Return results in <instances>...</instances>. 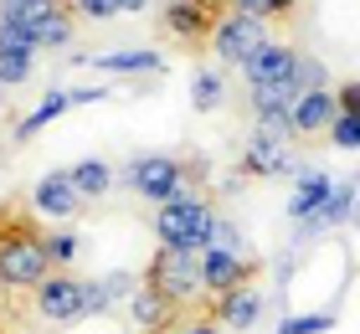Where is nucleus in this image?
<instances>
[{"label": "nucleus", "instance_id": "nucleus-22", "mask_svg": "<svg viewBox=\"0 0 360 334\" xmlns=\"http://www.w3.org/2000/svg\"><path fill=\"white\" fill-rule=\"evenodd\" d=\"M68 11L77 21H113V15H124L129 6L124 0H68Z\"/></svg>", "mask_w": 360, "mask_h": 334}, {"label": "nucleus", "instance_id": "nucleus-9", "mask_svg": "<svg viewBox=\"0 0 360 334\" xmlns=\"http://www.w3.org/2000/svg\"><path fill=\"white\" fill-rule=\"evenodd\" d=\"M191 309H180L170 293H160L155 283H139L134 293H129V319H134V329L144 334H165L175 319H186Z\"/></svg>", "mask_w": 360, "mask_h": 334}, {"label": "nucleus", "instance_id": "nucleus-28", "mask_svg": "<svg viewBox=\"0 0 360 334\" xmlns=\"http://www.w3.org/2000/svg\"><path fill=\"white\" fill-rule=\"evenodd\" d=\"M340 98V113H360V82H345V88H335Z\"/></svg>", "mask_w": 360, "mask_h": 334}, {"label": "nucleus", "instance_id": "nucleus-18", "mask_svg": "<svg viewBox=\"0 0 360 334\" xmlns=\"http://www.w3.org/2000/svg\"><path fill=\"white\" fill-rule=\"evenodd\" d=\"M221 103H226V77L211 72V67H195V77H191V108L195 113H211Z\"/></svg>", "mask_w": 360, "mask_h": 334}, {"label": "nucleus", "instance_id": "nucleus-21", "mask_svg": "<svg viewBox=\"0 0 360 334\" xmlns=\"http://www.w3.org/2000/svg\"><path fill=\"white\" fill-rule=\"evenodd\" d=\"M77 252H83V242H77L72 231H52V237H46V257H52V273H68V267L77 262Z\"/></svg>", "mask_w": 360, "mask_h": 334}, {"label": "nucleus", "instance_id": "nucleus-3", "mask_svg": "<svg viewBox=\"0 0 360 334\" xmlns=\"http://www.w3.org/2000/svg\"><path fill=\"white\" fill-rule=\"evenodd\" d=\"M144 283H155L160 293H170L180 309H201V252H170V247H160L150 273H144Z\"/></svg>", "mask_w": 360, "mask_h": 334}, {"label": "nucleus", "instance_id": "nucleus-31", "mask_svg": "<svg viewBox=\"0 0 360 334\" xmlns=\"http://www.w3.org/2000/svg\"><path fill=\"white\" fill-rule=\"evenodd\" d=\"M6 93H11V88H6V82H0V108H6Z\"/></svg>", "mask_w": 360, "mask_h": 334}, {"label": "nucleus", "instance_id": "nucleus-25", "mask_svg": "<svg viewBox=\"0 0 360 334\" xmlns=\"http://www.w3.org/2000/svg\"><path fill=\"white\" fill-rule=\"evenodd\" d=\"M324 329H335L330 314H288V319L278 324V334H324Z\"/></svg>", "mask_w": 360, "mask_h": 334}, {"label": "nucleus", "instance_id": "nucleus-10", "mask_svg": "<svg viewBox=\"0 0 360 334\" xmlns=\"http://www.w3.org/2000/svg\"><path fill=\"white\" fill-rule=\"evenodd\" d=\"M201 283L211 298H221V293L242 288V283H252V262L232 252V247H201Z\"/></svg>", "mask_w": 360, "mask_h": 334}, {"label": "nucleus", "instance_id": "nucleus-12", "mask_svg": "<svg viewBox=\"0 0 360 334\" xmlns=\"http://www.w3.org/2000/svg\"><path fill=\"white\" fill-rule=\"evenodd\" d=\"M31 211H37V216H52V221L77 216V211H83V195H77L72 175H68V170H62V175H41L37 186H31Z\"/></svg>", "mask_w": 360, "mask_h": 334}, {"label": "nucleus", "instance_id": "nucleus-30", "mask_svg": "<svg viewBox=\"0 0 360 334\" xmlns=\"http://www.w3.org/2000/svg\"><path fill=\"white\" fill-rule=\"evenodd\" d=\"M129 11H144V6H165V0H124Z\"/></svg>", "mask_w": 360, "mask_h": 334}, {"label": "nucleus", "instance_id": "nucleus-8", "mask_svg": "<svg viewBox=\"0 0 360 334\" xmlns=\"http://www.w3.org/2000/svg\"><path fill=\"white\" fill-rule=\"evenodd\" d=\"M248 72V88H273V82H304V57H299V46H288V41H263L252 52V62L242 67ZM309 88V82H304Z\"/></svg>", "mask_w": 360, "mask_h": 334}, {"label": "nucleus", "instance_id": "nucleus-4", "mask_svg": "<svg viewBox=\"0 0 360 334\" xmlns=\"http://www.w3.org/2000/svg\"><path fill=\"white\" fill-rule=\"evenodd\" d=\"M124 180H129L134 195L155 200V206H170L175 195H186V165L175 155H144V160H134L124 170Z\"/></svg>", "mask_w": 360, "mask_h": 334}, {"label": "nucleus", "instance_id": "nucleus-7", "mask_svg": "<svg viewBox=\"0 0 360 334\" xmlns=\"http://www.w3.org/2000/svg\"><path fill=\"white\" fill-rule=\"evenodd\" d=\"M263 41H268V21L242 15V11H226V21L211 31V52H217V62H226V67H248Z\"/></svg>", "mask_w": 360, "mask_h": 334}, {"label": "nucleus", "instance_id": "nucleus-15", "mask_svg": "<svg viewBox=\"0 0 360 334\" xmlns=\"http://www.w3.org/2000/svg\"><path fill=\"white\" fill-rule=\"evenodd\" d=\"M330 191H335V180L324 170H299V186H293V200H288L293 221H314L324 211V200H330Z\"/></svg>", "mask_w": 360, "mask_h": 334}, {"label": "nucleus", "instance_id": "nucleus-2", "mask_svg": "<svg viewBox=\"0 0 360 334\" xmlns=\"http://www.w3.org/2000/svg\"><path fill=\"white\" fill-rule=\"evenodd\" d=\"M211 221H217V211L206 206L201 195H175L170 206L155 211V237L160 247H170V252H201L206 237H211Z\"/></svg>", "mask_w": 360, "mask_h": 334}, {"label": "nucleus", "instance_id": "nucleus-13", "mask_svg": "<svg viewBox=\"0 0 360 334\" xmlns=\"http://www.w3.org/2000/svg\"><path fill=\"white\" fill-rule=\"evenodd\" d=\"M211 314H217L221 329H252L257 319H263V293H257L252 283H242V288L211 298Z\"/></svg>", "mask_w": 360, "mask_h": 334}, {"label": "nucleus", "instance_id": "nucleus-11", "mask_svg": "<svg viewBox=\"0 0 360 334\" xmlns=\"http://www.w3.org/2000/svg\"><path fill=\"white\" fill-rule=\"evenodd\" d=\"M335 119H340V98L330 88H309L293 103V139H330Z\"/></svg>", "mask_w": 360, "mask_h": 334}, {"label": "nucleus", "instance_id": "nucleus-32", "mask_svg": "<svg viewBox=\"0 0 360 334\" xmlns=\"http://www.w3.org/2000/svg\"><path fill=\"white\" fill-rule=\"evenodd\" d=\"M0 334H6V329H0Z\"/></svg>", "mask_w": 360, "mask_h": 334}, {"label": "nucleus", "instance_id": "nucleus-24", "mask_svg": "<svg viewBox=\"0 0 360 334\" xmlns=\"http://www.w3.org/2000/svg\"><path fill=\"white\" fill-rule=\"evenodd\" d=\"M257 139H288L293 144V113H283V108H278V113H257Z\"/></svg>", "mask_w": 360, "mask_h": 334}, {"label": "nucleus", "instance_id": "nucleus-23", "mask_svg": "<svg viewBox=\"0 0 360 334\" xmlns=\"http://www.w3.org/2000/svg\"><path fill=\"white\" fill-rule=\"evenodd\" d=\"M232 11L257 15V21H273V15H293V11H299V0H232Z\"/></svg>", "mask_w": 360, "mask_h": 334}, {"label": "nucleus", "instance_id": "nucleus-16", "mask_svg": "<svg viewBox=\"0 0 360 334\" xmlns=\"http://www.w3.org/2000/svg\"><path fill=\"white\" fill-rule=\"evenodd\" d=\"M83 67H98V72H160L165 57L150 52V46H129V52H98V57H77Z\"/></svg>", "mask_w": 360, "mask_h": 334}, {"label": "nucleus", "instance_id": "nucleus-17", "mask_svg": "<svg viewBox=\"0 0 360 334\" xmlns=\"http://www.w3.org/2000/svg\"><path fill=\"white\" fill-rule=\"evenodd\" d=\"M68 175H72V186H77L83 200H103L113 191V165L108 160H77Z\"/></svg>", "mask_w": 360, "mask_h": 334}, {"label": "nucleus", "instance_id": "nucleus-6", "mask_svg": "<svg viewBox=\"0 0 360 334\" xmlns=\"http://www.w3.org/2000/svg\"><path fill=\"white\" fill-rule=\"evenodd\" d=\"M226 11H232V0H165L160 26L180 41H211V31L226 21Z\"/></svg>", "mask_w": 360, "mask_h": 334}, {"label": "nucleus", "instance_id": "nucleus-29", "mask_svg": "<svg viewBox=\"0 0 360 334\" xmlns=\"http://www.w3.org/2000/svg\"><path fill=\"white\" fill-rule=\"evenodd\" d=\"M72 103H103V88H77Z\"/></svg>", "mask_w": 360, "mask_h": 334}, {"label": "nucleus", "instance_id": "nucleus-5", "mask_svg": "<svg viewBox=\"0 0 360 334\" xmlns=\"http://www.w3.org/2000/svg\"><path fill=\"white\" fill-rule=\"evenodd\" d=\"M31 304H37V319H46V324H72L88 314V283L72 273H46L31 288Z\"/></svg>", "mask_w": 360, "mask_h": 334}, {"label": "nucleus", "instance_id": "nucleus-1", "mask_svg": "<svg viewBox=\"0 0 360 334\" xmlns=\"http://www.w3.org/2000/svg\"><path fill=\"white\" fill-rule=\"evenodd\" d=\"M52 273L46 257V237L37 231V221L11 216V206L0 211V288H37Z\"/></svg>", "mask_w": 360, "mask_h": 334}, {"label": "nucleus", "instance_id": "nucleus-27", "mask_svg": "<svg viewBox=\"0 0 360 334\" xmlns=\"http://www.w3.org/2000/svg\"><path fill=\"white\" fill-rule=\"evenodd\" d=\"M330 144L335 149H360V113H340L335 129H330Z\"/></svg>", "mask_w": 360, "mask_h": 334}, {"label": "nucleus", "instance_id": "nucleus-19", "mask_svg": "<svg viewBox=\"0 0 360 334\" xmlns=\"http://www.w3.org/2000/svg\"><path fill=\"white\" fill-rule=\"evenodd\" d=\"M62 108H72V93H62V88H52V93H46V98H41L37 108H31V119H21V129H15V139L26 144L31 134H41V129L52 124V119H57Z\"/></svg>", "mask_w": 360, "mask_h": 334}, {"label": "nucleus", "instance_id": "nucleus-14", "mask_svg": "<svg viewBox=\"0 0 360 334\" xmlns=\"http://www.w3.org/2000/svg\"><path fill=\"white\" fill-rule=\"evenodd\" d=\"M242 170L248 175H288L293 170V144L288 139H248V149H242Z\"/></svg>", "mask_w": 360, "mask_h": 334}, {"label": "nucleus", "instance_id": "nucleus-26", "mask_svg": "<svg viewBox=\"0 0 360 334\" xmlns=\"http://www.w3.org/2000/svg\"><path fill=\"white\" fill-rule=\"evenodd\" d=\"M31 77V52H0V82L15 88V82Z\"/></svg>", "mask_w": 360, "mask_h": 334}, {"label": "nucleus", "instance_id": "nucleus-20", "mask_svg": "<svg viewBox=\"0 0 360 334\" xmlns=\"http://www.w3.org/2000/svg\"><path fill=\"white\" fill-rule=\"evenodd\" d=\"M355 206V180H340V186L330 191V200H324V211L314 216V226H335V221H345Z\"/></svg>", "mask_w": 360, "mask_h": 334}]
</instances>
